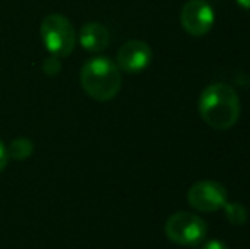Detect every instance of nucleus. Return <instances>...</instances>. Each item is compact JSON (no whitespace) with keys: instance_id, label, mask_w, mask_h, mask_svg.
I'll return each instance as SVG.
<instances>
[{"instance_id":"obj_1","label":"nucleus","mask_w":250,"mask_h":249,"mask_svg":"<svg viewBox=\"0 0 250 249\" xmlns=\"http://www.w3.org/2000/svg\"><path fill=\"white\" fill-rule=\"evenodd\" d=\"M199 114L204 123L216 130L231 128L240 118V99L233 87L211 84L199 97Z\"/></svg>"},{"instance_id":"obj_2","label":"nucleus","mask_w":250,"mask_h":249,"mask_svg":"<svg viewBox=\"0 0 250 249\" xmlns=\"http://www.w3.org/2000/svg\"><path fill=\"white\" fill-rule=\"evenodd\" d=\"M119 67L105 57L90 58L80 70V84L92 99L105 103L118 96L121 89Z\"/></svg>"},{"instance_id":"obj_3","label":"nucleus","mask_w":250,"mask_h":249,"mask_svg":"<svg viewBox=\"0 0 250 249\" xmlns=\"http://www.w3.org/2000/svg\"><path fill=\"white\" fill-rule=\"evenodd\" d=\"M41 40L51 57L65 58L73 51L77 34L72 23L62 14H50L41 23Z\"/></svg>"},{"instance_id":"obj_4","label":"nucleus","mask_w":250,"mask_h":249,"mask_svg":"<svg viewBox=\"0 0 250 249\" xmlns=\"http://www.w3.org/2000/svg\"><path fill=\"white\" fill-rule=\"evenodd\" d=\"M208 232L206 222L199 215L189 212H177L165 222V234L179 246H198Z\"/></svg>"},{"instance_id":"obj_5","label":"nucleus","mask_w":250,"mask_h":249,"mask_svg":"<svg viewBox=\"0 0 250 249\" xmlns=\"http://www.w3.org/2000/svg\"><path fill=\"white\" fill-rule=\"evenodd\" d=\"M228 200V191L216 181H198L188 193V202L199 212H214L223 208Z\"/></svg>"},{"instance_id":"obj_6","label":"nucleus","mask_w":250,"mask_h":249,"mask_svg":"<svg viewBox=\"0 0 250 249\" xmlns=\"http://www.w3.org/2000/svg\"><path fill=\"white\" fill-rule=\"evenodd\" d=\"M181 24L191 36H204L214 24V12L204 0H189L181 10Z\"/></svg>"},{"instance_id":"obj_7","label":"nucleus","mask_w":250,"mask_h":249,"mask_svg":"<svg viewBox=\"0 0 250 249\" xmlns=\"http://www.w3.org/2000/svg\"><path fill=\"white\" fill-rule=\"evenodd\" d=\"M118 63L119 70H125L128 73H138L145 70L151 62V50L145 41L131 40L125 43L118 51Z\"/></svg>"},{"instance_id":"obj_8","label":"nucleus","mask_w":250,"mask_h":249,"mask_svg":"<svg viewBox=\"0 0 250 249\" xmlns=\"http://www.w3.org/2000/svg\"><path fill=\"white\" fill-rule=\"evenodd\" d=\"M109 31L99 23H87L79 33V43L90 53H101L109 46Z\"/></svg>"},{"instance_id":"obj_9","label":"nucleus","mask_w":250,"mask_h":249,"mask_svg":"<svg viewBox=\"0 0 250 249\" xmlns=\"http://www.w3.org/2000/svg\"><path fill=\"white\" fill-rule=\"evenodd\" d=\"M7 154H9V159L24 160L33 154V143L27 138H16L7 147Z\"/></svg>"},{"instance_id":"obj_10","label":"nucleus","mask_w":250,"mask_h":249,"mask_svg":"<svg viewBox=\"0 0 250 249\" xmlns=\"http://www.w3.org/2000/svg\"><path fill=\"white\" fill-rule=\"evenodd\" d=\"M225 217L231 226H244L247 222V208L242 203H225Z\"/></svg>"},{"instance_id":"obj_11","label":"nucleus","mask_w":250,"mask_h":249,"mask_svg":"<svg viewBox=\"0 0 250 249\" xmlns=\"http://www.w3.org/2000/svg\"><path fill=\"white\" fill-rule=\"evenodd\" d=\"M43 68H44V72H46L48 75H55V73H58L60 72V62H58V58H56V57L48 58V60L44 62Z\"/></svg>"},{"instance_id":"obj_12","label":"nucleus","mask_w":250,"mask_h":249,"mask_svg":"<svg viewBox=\"0 0 250 249\" xmlns=\"http://www.w3.org/2000/svg\"><path fill=\"white\" fill-rule=\"evenodd\" d=\"M7 162H9V154H7V147L0 142V173L7 167Z\"/></svg>"},{"instance_id":"obj_13","label":"nucleus","mask_w":250,"mask_h":249,"mask_svg":"<svg viewBox=\"0 0 250 249\" xmlns=\"http://www.w3.org/2000/svg\"><path fill=\"white\" fill-rule=\"evenodd\" d=\"M201 249H228V246H227V244L221 243V241L214 239V241H208V243L204 244V246L201 248Z\"/></svg>"},{"instance_id":"obj_14","label":"nucleus","mask_w":250,"mask_h":249,"mask_svg":"<svg viewBox=\"0 0 250 249\" xmlns=\"http://www.w3.org/2000/svg\"><path fill=\"white\" fill-rule=\"evenodd\" d=\"M235 2H237L238 5L242 7V9H247V10H250V0H235Z\"/></svg>"}]
</instances>
